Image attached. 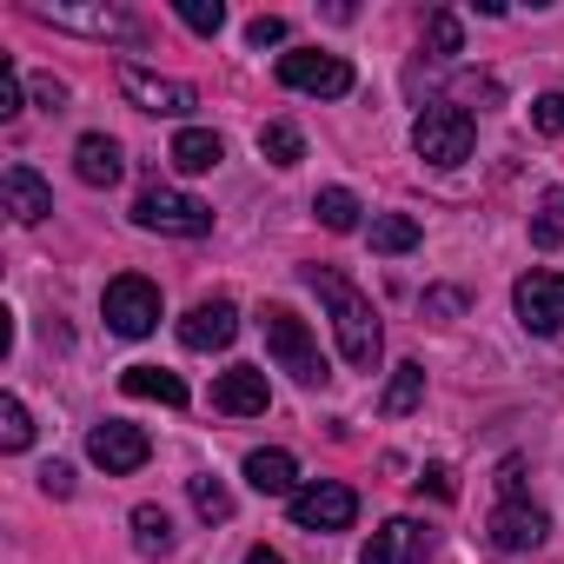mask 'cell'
Listing matches in <instances>:
<instances>
[{
  "mask_svg": "<svg viewBox=\"0 0 564 564\" xmlns=\"http://www.w3.org/2000/svg\"><path fill=\"white\" fill-rule=\"evenodd\" d=\"M412 147H419V160H432V166H458V160H471L478 127H471V113H465L458 100H438V107H425V113H419Z\"/></svg>",
  "mask_w": 564,
  "mask_h": 564,
  "instance_id": "3",
  "label": "cell"
},
{
  "mask_svg": "<svg viewBox=\"0 0 564 564\" xmlns=\"http://www.w3.org/2000/svg\"><path fill=\"white\" fill-rule=\"evenodd\" d=\"M186 491H193V511H199L206 524H226V518H232V491H226L219 478H186Z\"/></svg>",
  "mask_w": 564,
  "mask_h": 564,
  "instance_id": "27",
  "label": "cell"
},
{
  "mask_svg": "<svg viewBox=\"0 0 564 564\" xmlns=\"http://www.w3.org/2000/svg\"><path fill=\"white\" fill-rule=\"evenodd\" d=\"M425 491H432V498H452L458 485H452V471H438V465H432V471L419 478V498H425Z\"/></svg>",
  "mask_w": 564,
  "mask_h": 564,
  "instance_id": "38",
  "label": "cell"
},
{
  "mask_svg": "<svg viewBox=\"0 0 564 564\" xmlns=\"http://www.w3.org/2000/svg\"><path fill=\"white\" fill-rule=\"evenodd\" d=\"M100 313H107V326L120 339H147L160 326V286L140 279V272H120L113 286H107V300H100Z\"/></svg>",
  "mask_w": 564,
  "mask_h": 564,
  "instance_id": "5",
  "label": "cell"
},
{
  "mask_svg": "<svg viewBox=\"0 0 564 564\" xmlns=\"http://www.w3.org/2000/svg\"><path fill=\"white\" fill-rule=\"evenodd\" d=\"M279 87L313 94V100H346V94H352V67H346L339 54L300 47V54H279Z\"/></svg>",
  "mask_w": 564,
  "mask_h": 564,
  "instance_id": "6",
  "label": "cell"
},
{
  "mask_svg": "<svg viewBox=\"0 0 564 564\" xmlns=\"http://www.w3.org/2000/svg\"><path fill=\"white\" fill-rule=\"evenodd\" d=\"M491 544H498V551H538V544H544V511H538L531 498H505V505L491 511Z\"/></svg>",
  "mask_w": 564,
  "mask_h": 564,
  "instance_id": "15",
  "label": "cell"
},
{
  "mask_svg": "<svg viewBox=\"0 0 564 564\" xmlns=\"http://www.w3.org/2000/svg\"><path fill=\"white\" fill-rule=\"evenodd\" d=\"M34 100H41L47 113H61V107H67V87H61V80L47 74V80H34Z\"/></svg>",
  "mask_w": 564,
  "mask_h": 564,
  "instance_id": "36",
  "label": "cell"
},
{
  "mask_svg": "<svg viewBox=\"0 0 564 564\" xmlns=\"http://www.w3.org/2000/svg\"><path fill=\"white\" fill-rule=\"evenodd\" d=\"M425 54H432V61L465 54V34H458V14H452V8H432V14H425Z\"/></svg>",
  "mask_w": 564,
  "mask_h": 564,
  "instance_id": "24",
  "label": "cell"
},
{
  "mask_svg": "<svg viewBox=\"0 0 564 564\" xmlns=\"http://www.w3.org/2000/svg\"><path fill=\"white\" fill-rule=\"evenodd\" d=\"M313 213H319V226H326V232H352L366 206H359V193H346V186H326V193L313 199Z\"/></svg>",
  "mask_w": 564,
  "mask_h": 564,
  "instance_id": "22",
  "label": "cell"
},
{
  "mask_svg": "<svg viewBox=\"0 0 564 564\" xmlns=\"http://www.w3.org/2000/svg\"><path fill=\"white\" fill-rule=\"evenodd\" d=\"M246 564H286V557H279V551H265V544H252V551H246Z\"/></svg>",
  "mask_w": 564,
  "mask_h": 564,
  "instance_id": "40",
  "label": "cell"
},
{
  "mask_svg": "<svg viewBox=\"0 0 564 564\" xmlns=\"http://www.w3.org/2000/svg\"><path fill=\"white\" fill-rule=\"evenodd\" d=\"M232 333H239L232 300H199V306L180 319V346H186V352H226V346H232Z\"/></svg>",
  "mask_w": 564,
  "mask_h": 564,
  "instance_id": "12",
  "label": "cell"
},
{
  "mask_svg": "<svg viewBox=\"0 0 564 564\" xmlns=\"http://www.w3.org/2000/svg\"><path fill=\"white\" fill-rule=\"evenodd\" d=\"M180 173H213L219 160H226V140L219 133H206V127H186V133H173V153H166Z\"/></svg>",
  "mask_w": 564,
  "mask_h": 564,
  "instance_id": "19",
  "label": "cell"
},
{
  "mask_svg": "<svg viewBox=\"0 0 564 564\" xmlns=\"http://www.w3.org/2000/svg\"><path fill=\"white\" fill-rule=\"evenodd\" d=\"M531 246H544V252H551V246H557V219H538V226H531Z\"/></svg>",
  "mask_w": 564,
  "mask_h": 564,
  "instance_id": "39",
  "label": "cell"
},
{
  "mask_svg": "<svg viewBox=\"0 0 564 564\" xmlns=\"http://www.w3.org/2000/svg\"><path fill=\"white\" fill-rule=\"evenodd\" d=\"M120 94H127V100H133L140 113H173V120L199 107V94H193L186 80H166V74H147V67H133V61L120 67Z\"/></svg>",
  "mask_w": 564,
  "mask_h": 564,
  "instance_id": "10",
  "label": "cell"
},
{
  "mask_svg": "<svg viewBox=\"0 0 564 564\" xmlns=\"http://www.w3.org/2000/svg\"><path fill=\"white\" fill-rule=\"evenodd\" d=\"M425 399V366L419 359H405V366H392V386H386V399H379V412L386 419H405L412 405Z\"/></svg>",
  "mask_w": 564,
  "mask_h": 564,
  "instance_id": "21",
  "label": "cell"
},
{
  "mask_svg": "<svg viewBox=\"0 0 564 564\" xmlns=\"http://www.w3.org/2000/svg\"><path fill=\"white\" fill-rule=\"evenodd\" d=\"M120 386H127L133 399H160V405H173V412L186 405V386H180L166 366H127V379H120Z\"/></svg>",
  "mask_w": 564,
  "mask_h": 564,
  "instance_id": "20",
  "label": "cell"
},
{
  "mask_svg": "<svg viewBox=\"0 0 564 564\" xmlns=\"http://www.w3.org/2000/svg\"><path fill=\"white\" fill-rule=\"evenodd\" d=\"M511 306L531 333H564V272H524L518 286H511Z\"/></svg>",
  "mask_w": 564,
  "mask_h": 564,
  "instance_id": "8",
  "label": "cell"
},
{
  "mask_svg": "<svg viewBox=\"0 0 564 564\" xmlns=\"http://www.w3.org/2000/svg\"><path fill=\"white\" fill-rule=\"evenodd\" d=\"M458 100H498V80H478V74H465V80H458Z\"/></svg>",
  "mask_w": 564,
  "mask_h": 564,
  "instance_id": "37",
  "label": "cell"
},
{
  "mask_svg": "<svg viewBox=\"0 0 564 564\" xmlns=\"http://www.w3.org/2000/svg\"><path fill=\"white\" fill-rule=\"evenodd\" d=\"M412 246H419V219H412V213L372 219V252H412Z\"/></svg>",
  "mask_w": 564,
  "mask_h": 564,
  "instance_id": "25",
  "label": "cell"
},
{
  "mask_svg": "<svg viewBox=\"0 0 564 564\" xmlns=\"http://www.w3.org/2000/svg\"><path fill=\"white\" fill-rule=\"evenodd\" d=\"M21 113V74H14V61H0V120H14Z\"/></svg>",
  "mask_w": 564,
  "mask_h": 564,
  "instance_id": "31",
  "label": "cell"
},
{
  "mask_svg": "<svg viewBox=\"0 0 564 564\" xmlns=\"http://www.w3.org/2000/svg\"><path fill=\"white\" fill-rule=\"evenodd\" d=\"M34 21H47V28H67V34H94V41H140L147 28L127 14V8H34Z\"/></svg>",
  "mask_w": 564,
  "mask_h": 564,
  "instance_id": "9",
  "label": "cell"
},
{
  "mask_svg": "<svg viewBox=\"0 0 564 564\" xmlns=\"http://www.w3.org/2000/svg\"><path fill=\"white\" fill-rule=\"evenodd\" d=\"M173 538H180V531H173V518H166L160 505H140V511H133V544H140V551H173Z\"/></svg>",
  "mask_w": 564,
  "mask_h": 564,
  "instance_id": "26",
  "label": "cell"
},
{
  "mask_svg": "<svg viewBox=\"0 0 564 564\" xmlns=\"http://www.w3.org/2000/svg\"><path fill=\"white\" fill-rule=\"evenodd\" d=\"M87 458H94L100 471H140V465L153 458V438H147L140 425H127V419H107V425L87 432Z\"/></svg>",
  "mask_w": 564,
  "mask_h": 564,
  "instance_id": "11",
  "label": "cell"
},
{
  "mask_svg": "<svg viewBox=\"0 0 564 564\" xmlns=\"http://www.w3.org/2000/svg\"><path fill=\"white\" fill-rule=\"evenodd\" d=\"M28 438H34V419H28L21 399H8V405H0V445H8V452H28Z\"/></svg>",
  "mask_w": 564,
  "mask_h": 564,
  "instance_id": "28",
  "label": "cell"
},
{
  "mask_svg": "<svg viewBox=\"0 0 564 564\" xmlns=\"http://www.w3.org/2000/svg\"><path fill=\"white\" fill-rule=\"evenodd\" d=\"M306 286L326 300V313H333V333H339V352H346V366L372 372V366H379V313H372V300L352 286V279H346L339 265H306Z\"/></svg>",
  "mask_w": 564,
  "mask_h": 564,
  "instance_id": "1",
  "label": "cell"
},
{
  "mask_svg": "<svg viewBox=\"0 0 564 564\" xmlns=\"http://www.w3.org/2000/svg\"><path fill=\"white\" fill-rule=\"evenodd\" d=\"M133 219H140L147 232H166V239H199V232H213V206L193 199V193H180V186H160V180L133 199Z\"/></svg>",
  "mask_w": 564,
  "mask_h": 564,
  "instance_id": "4",
  "label": "cell"
},
{
  "mask_svg": "<svg viewBox=\"0 0 564 564\" xmlns=\"http://www.w3.org/2000/svg\"><path fill=\"white\" fill-rule=\"evenodd\" d=\"M259 153H265L272 166H300V160H306V140H300V127L272 120V127H259Z\"/></svg>",
  "mask_w": 564,
  "mask_h": 564,
  "instance_id": "23",
  "label": "cell"
},
{
  "mask_svg": "<svg viewBox=\"0 0 564 564\" xmlns=\"http://www.w3.org/2000/svg\"><path fill=\"white\" fill-rule=\"evenodd\" d=\"M0 193H8V213H14L21 226H41V219L54 213V193H47V180H41L28 160H14L8 173H0Z\"/></svg>",
  "mask_w": 564,
  "mask_h": 564,
  "instance_id": "16",
  "label": "cell"
},
{
  "mask_svg": "<svg viewBox=\"0 0 564 564\" xmlns=\"http://www.w3.org/2000/svg\"><path fill=\"white\" fill-rule=\"evenodd\" d=\"M498 491H505V498H524V458H505V465H498Z\"/></svg>",
  "mask_w": 564,
  "mask_h": 564,
  "instance_id": "35",
  "label": "cell"
},
{
  "mask_svg": "<svg viewBox=\"0 0 564 564\" xmlns=\"http://www.w3.org/2000/svg\"><path fill=\"white\" fill-rule=\"evenodd\" d=\"M359 518V491L352 485H339V478H319V485H300L293 491V524L300 531H346Z\"/></svg>",
  "mask_w": 564,
  "mask_h": 564,
  "instance_id": "7",
  "label": "cell"
},
{
  "mask_svg": "<svg viewBox=\"0 0 564 564\" xmlns=\"http://www.w3.org/2000/svg\"><path fill=\"white\" fill-rule=\"evenodd\" d=\"M265 405H272V386H265L259 366H232V372H219V386H213V412H226V419H259Z\"/></svg>",
  "mask_w": 564,
  "mask_h": 564,
  "instance_id": "13",
  "label": "cell"
},
{
  "mask_svg": "<svg viewBox=\"0 0 564 564\" xmlns=\"http://www.w3.org/2000/svg\"><path fill=\"white\" fill-rule=\"evenodd\" d=\"M531 127H538L544 140H564V94H544V100H531Z\"/></svg>",
  "mask_w": 564,
  "mask_h": 564,
  "instance_id": "30",
  "label": "cell"
},
{
  "mask_svg": "<svg viewBox=\"0 0 564 564\" xmlns=\"http://www.w3.org/2000/svg\"><path fill=\"white\" fill-rule=\"evenodd\" d=\"M259 333H265V352L279 359V372H293L300 386H319V379H326V359H319V346H313V333H306L300 313L265 306V313H259Z\"/></svg>",
  "mask_w": 564,
  "mask_h": 564,
  "instance_id": "2",
  "label": "cell"
},
{
  "mask_svg": "<svg viewBox=\"0 0 564 564\" xmlns=\"http://www.w3.org/2000/svg\"><path fill=\"white\" fill-rule=\"evenodd\" d=\"M425 313H438V319H452V313H465V293H452V286H438V293H425Z\"/></svg>",
  "mask_w": 564,
  "mask_h": 564,
  "instance_id": "33",
  "label": "cell"
},
{
  "mask_svg": "<svg viewBox=\"0 0 564 564\" xmlns=\"http://www.w3.org/2000/svg\"><path fill=\"white\" fill-rule=\"evenodd\" d=\"M41 491H47V498H74V471H67V465H47V471H41Z\"/></svg>",
  "mask_w": 564,
  "mask_h": 564,
  "instance_id": "34",
  "label": "cell"
},
{
  "mask_svg": "<svg viewBox=\"0 0 564 564\" xmlns=\"http://www.w3.org/2000/svg\"><path fill=\"white\" fill-rule=\"evenodd\" d=\"M120 140H107V133H80V147H74V173L87 180V186H113L120 180Z\"/></svg>",
  "mask_w": 564,
  "mask_h": 564,
  "instance_id": "18",
  "label": "cell"
},
{
  "mask_svg": "<svg viewBox=\"0 0 564 564\" xmlns=\"http://www.w3.org/2000/svg\"><path fill=\"white\" fill-rule=\"evenodd\" d=\"M180 21L193 34H219L226 28V8H219V0H180Z\"/></svg>",
  "mask_w": 564,
  "mask_h": 564,
  "instance_id": "29",
  "label": "cell"
},
{
  "mask_svg": "<svg viewBox=\"0 0 564 564\" xmlns=\"http://www.w3.org/2000/svg\"><path fill=\"white\" fill-rule=\"evenodd\" d=\"M293 478H300L293 452H246V485L259 498H293Z\"/></svg>",
  "mask_w": 564,
  "mask_h": 564,
  "instance_id": "17",
  "label": "cell"
},
{
  "mask_svg": "<svg viewBox=\"0 0 564 564\" xmlns=\"http://www.w3.org/2000/svg\"><path fill=\"white\" fill-rule=\"evenodd\" d=\"M425 551H432V531L419 518H392V524L372 531V544H366L359 564H425Z\"/></svg>",
  "mask_w": 564,
  "mask_h": 564,
  "instance_id": "14",
  "label": "cell"
},
{
  "mask_svg": "<svg viewBox=\"0 0 564 564\" xmlns=\"http://www.w3.org/2000/svg\"><path fill=\"white\" fill-rule=\"evenodd\" d=\"M544 219H564V193H544Z\"/></svg>",
  "mask_w": 564,
  "mask_h": 564,
  "instance_id": "41",
  "label": "cell"
},
{
  "mask_svg": "<svg viewBox=\"0 0 564 564\" xmlns=\"http://www.w3.org/2000/svg\"><path fill=\"white\" fill-rule=\"evenodd\" d=\"M246 41H252V47H279V41H286V21H279V14H259V21L246 28Z\"/></svg>",
  "mask_w": 564,
  "mask_h": 564,
  "instance_id": "32",
  "label": "cell"
}]
</instances>
